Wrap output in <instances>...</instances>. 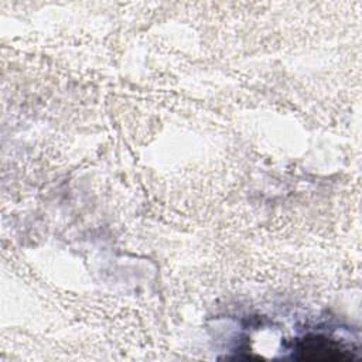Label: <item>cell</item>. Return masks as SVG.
<instances>
[{"mask_svg":"<svg viewBox=\"0 0 362 362\" xmlns=\"http://www.w3.org/2000/svg\"><path fill=\"white\" fill-rule=\"evenodd\" d=\"M293 358L300 361H351V349L325 334H307L297 338L293 345Z\"/></svg>","mask_w":362,"mask_h":362,"instance_id":"obj_1","label":"cell"}]
</instances>
